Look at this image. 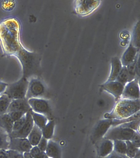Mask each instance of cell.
Instances as JSON below:
<instances>
[{
	"label": "cell",
	"instance_id": "6da1fadb",
	"mask_svg": "<svg viewBox=\"0 0 140 158\" xmlns=\"http://www.w3.org/2000/svg\"><path fill=\"white\" fill-rule=\"evenodd\" d=\"M21 26L15 18L0 22V43L4 54L14 56L23 47L20 40Z\"/></svg>",
	"mask_w": 140,
	"mask_h": 158
},
{
	"label": "cell",
	"instance_id": "7a4b0ae2",
	"mask_svg": "<svg viewBox=\"0 0 140 158\" xmlns=\"http://www.w3.org/2000/svg\"><path fill=\"white\" fill-rule=\"evenodd\" d=\"M21 64L23 71L22 77L28 79L38 73L40 69V59L38 53L29 51L22 47L14 55Z\"/></svg>",
	"mask_w": 140,
	"mask_h": 158
},
{
	"label": "cell",
	"instance_id": "3957f363",
	"mask_svg": "<svg viewBox=\"0 0 140 158\" xmlns=\"http://www.w3.org/2000/svg\"><path fill=\"white\" fill-rule=\"evenodd\" d=\"M140 110V99L131 100L121 99L109 113L104 115V118L121 119L131 117Z\"/></svg>",
	"mask_w": 140,
	"mask_h": 158
},
{
	"label": "cell",
	"instance_id": "277c9868",
	"mask_svg": "<svg viewBox=\"0 0 140 158\" xmlns=\"http://www.w3.org/2000/svg\"><path fill=\"white\" fill-rule=\"evenodd\" d=\"M29 84V80L22 77L16 82L8 85L3 94L12 100L25 98Z\"/></svg>",
	"mask_w": 140,
	"mask_h": 158
},
{
	"label": "cell",
	"instance_id": "5b68a950",
	"mask_svg": "<svg viewBox=\"0 0 140 158\" xmlns=\"http://www.w3.org/2000/svg\"><path fill=\"white\" fill-rule=\"evenodd\" d=\"M135 131L117 126L110 127L103 138L112 141L130 140Z\"/></svg>",
	"mask_w": 140,
	"mask_h": 158
},
{
	"label": "cell",
	"instance_id": "8992f818",
	"mask_svg": "<svg viewBox=\"0 0 140 158\" xmlns=\"http://www.w3.org/2000/svg\"><path fill=\"white\" fill-rule=\"evenodd\" d=\"M46 89L42 81L36 78H32L29 81L26 98H41L46 93Z\"/></svg>",
	"mask_w": 140,
	"mask_h": 158
},
{
	"label": "cell",
	"instance_id": "52a82bcc",
	"mask_svg": "<svg viewBox=\"0 0 140 158\" xmlns=\"http://www.w3.org/2000/svg\"><path fill=\"white\" fill-rule=\"evenodd\" d=\"M138 80L136 77L125 85L121 99L131 100L140 99V91Z\"/></svg>",
	"mask_w": 140,
	"mask_h": 158
},
{
	"label": "cell",
	"instance_id": "ba28073f",
	"mask_svg": "<svg viewBox=\"0 0 140 158\" xmlns=\"http://www.w3.org/2000/svg\"><path fill=\"white\" fill-rule=\"evenodd\" d=\"M113 119L110 118H104L101 120L97 123L94 127L92 132V140L94 143L103 138L109 128L112 127Z\"/></svg>",
	"mask_w": 140,
	"mask_h": 158
},
{
	"label": "cell",
	"instance_id": "9c48e42d",
	"mask_svg": "<svg viewBox=\"0 0 140 158\" xmlns=\"http://www.w3.org/2000/svg\"><path fill=\"white\" fill-rule=\"evenodd\" d=\"M28 102L34 112L44 115L46 117L50 115L51 110L48 101L42 98H31Z\"/></svg>",
	"mask_w": 140,
	"mask_h": 158
},
{
	"label": "cell",
	"instance_id": "30bf717a",
	"mask_svg": "<svg viewBox=\"0 0 140 158\" xmlns=\"http://www.w3.org/2000/svg\"><path fill=\"white\" fill-rule=\"evenodd\" d=\"M32 147L27 138H14L10 137L8 149L24 153L26 152H30Z\"/></svg>",
	"mask_w": 140,
	"mask_h": 158
},
{
	"label": "cell",
	"instance_id": "8fae6325",
	"mask_svg": "<svg viewBox=\"0 0 140 158\" xmlns=\"http://www.w3.org/2000/svg\"><path fill=\"white\" fill-rule=\"evenodd\" d=\"M101 89L107 91L115 97L118 102L121 99L125 86L116 81H106L100 85Z\"/></svg>",
	"mask_w": 140,
	"mask_h": 158
},
{
	"label": "cell",
	"instance_id": "7c38bea8",
	"mask_svg": "<svg viewBox=\"0 0 140 158\" xmlns=\"http://www.w3.org/2000/svg\"><path fill=\"white\" fill-rule=\"evenodd\" d=\"M31 111L26 113V121L25 124H24L22 128L18 131L12 132L9 135L10 138H27L28 135H29L30 132H31L34 125V121H33L32 117L31 116Z\"/></svg>",
	"mask_w": 140,
	"mask_h": 158
},
{
	"label": "cell",
	"instance_id": "4fadbf2b",
	"mask_svg": "<svg viewBox=\"0 0 140 158\" xmlns=\"http://www.w3.org/2000/svg\"><path fill=\"white\" fill-rule=\"evenodd\" d=\"M76 3V11L82 15H88L94 10L99 6L100 1H79Z\"/></svg>",
	"mask_w": 140,
	"mask_h": 158
},
{
	"label": "cell",
	"instance_id": "5bb4252c",
	"mask_svg": "<svg viewBox=\"0 0 140 158\" xmlns=\"http://www.w3.org/2000/svg\"><path fill=\"white\" fill-rule=\"evenodd\" d=\"M96 143L97 152L100 157L103 158L108 156L114 151L113 141L103 138Z\"/></svg>",
	"mask_w": 140,
	"mask_h": 158
},
{
	"label": "cell",
	"instance_id": "9a60e30c",
	"mask_svg": "<svg viewBox=\"0 0 140 158\" xmlns=\"http://www.w3.org/2000/svg\"><path fill=\"white\" fill-rule=\"evenodd\" d=\"M32 110L31 107L28 102V99L26 98H24L12 100L7 113L12 111H22L27 113Z\"/></svg>",
	"mask_w": 140,
	"mask_h": 158
},
{
	"label": "cell",
	"instance_id": "2e32d148",
	"mask_svg": "<svg viewBox=\"0 0 140 158\" xmlns=\"http://www.w3.org/2000/svg\"><path fill=\"white\" fill-rule=\"evenodd\" d=\"M139 52V49L130 44L123 54L120 61L122 66H126L132 62Z\"/></svg>",
	"mask_w": 140,
	"mask_h": 158
},
{
	"label": "cell",
	"instance_id": "e0dca14e",
	"mask_svg": "<svg viewBox=\"0 0 140 158\" xmlns=\"http://www.w3.org/2000/svg\"><path fill=\"white\" fill-rule=\"evenodd\" d=\"M122 67V64L120 59L117 57L113 58L111 60V72L107 81H115Z\"/></svg>",
	"mask_w": 140,
	"mask_h": 158
},
{
	"label": "cell",
	"instance_id": "ac0fdd59",
	"mask_svg": "<svg viewBox=\"0 0 140 158\" xmlns=\"http://www.w3.org/2000/svg\"><path fill=\"white\" fill-rule=\"evenodd\" d=\"M45 153L49 158H61V151L59 146L51 139L48 141Z\"/></svg>",
	"mask_w": 140,
	"mask_h": 158
},
{
	"label": "cell",
	"instance_id": "d6986e66",
	"mask_svg": "<svg viewBox=\"0 0 140 158\" xmlns=\"http://www.w3.org/2000/svg\"><path fill=\"white\" fill-rule=\"evenodd\" d=\"M138 55L137 54L134 60L126 66L129 75L128 82L134 80L137 76L139 77Z\"/></svg>",
	"mask_w": 140,
	"mask_h": 158
},
{
	"label": "cell",
	"instance_id": "ffe728a7",
	"mask_svg": "<svg viewBox=\"0 0 140 158\" xmlns=\"http://www.w3.org/2000/svg\"><path fill=\"white\" fill-rule=\"evenodd\" d=\"M14 122L8 113L0 115V127L9 135L13 132Z\"/></svg>",
	"mask_w": 140,
	"mask_h": 158
},
{
	"label": "cell",
	"instance_id": "44dd1931",
	"mask_svg": "<svg viewBox=\"0 0 140 158\" xmlns=\"http://www.w3.org/2000/svg\"><path fill=\"white\" fill-rule=\"evenodd\" d=\"M42 137L41 129L34 124L31 132L29 133L27 139L33 147L37 146Z\"/></svg>",
	"mask_w": 140,
	"mask_h": 158
},
{
	"label": "cell",
	"instance_id": "7402d4cb",
	"mask_svg": "<svg viewBox=\"0 0 140 158\" xmlns=\"http://www.w3.org/2000/svg\"><path fill=\"white\" fill-rule=\"evenodd\" d=\"M31 114L34 124L42 129L48 122L47 117L40 114L36 113L32 110Z\"/></svg>",
	"mask_w": 140,
	"mask_h": 158
},
{
	"label": "cell",
	"instance_id": "603a6c76",
	"mask_svg": "<svg viewBox=\"0 0 140 158\" xmlns=\"http://www.w3.org/2000/svg\"><path fill=\"white\" fill-rule=\"evenodd\" d=\"M55 126V123L54 120H51L48 121L47 124L41 129L42 136L48 140L51 139L53 136Z\"/></svg>",
	"mask_w": 140,
	"mask_h": 158
},
{
	"label": "cell",
	"instance_id": "cb8c5ba5",
	"mask_svg": "<svg viewBox=\"0 0 140 158\" xmlns=\"http://www.w3.org/2000/svg\"><path fill=\"white\" fill-rule=\"evenodd\" d=\"M12 100L7 95L2 94L0 96V115L7 113Z\"/></svg>",
	"mask_w": 140,
	"mask_h": 158
},
{
	"label": "cell",
	"instance_id": "d4e9b609",
	"mask_svg": "<svg viewBox=\"0 0 140 158\" xmlns=\"http://www.w3.org/2000/svg\"><path fill=\"white\" fill-rule=\"evenodd\" d=\"M9 141V135L0 127V149L8 150Z\"/></svg>",
	"mask_w": 140,
	"mask_h": 158
},
{
	"label": "cell",
	"instance_id": "484cf974",
	"mask_svg": "<svg viewBox=\"0 0 140 158\" xmlns=\"http://www.w3.org/2000/svg\"><path fill=\"white\" fill-rule=\"evenodd\" d=\"M131 44L135 48H138V49L139 48L140 25L139 22L136 23V25L134 27Z\"/></svg>",
	"mask_w": 140,
	"mask_h": 158
},
{
	"label": "cell",
	"instance_id": "4316f807",
	"mask_svg": "<svg viewBox=\"0 0 140 158\" xmlns=\"http://www.w3.org/2000/svg\"><path fill=\"white\" fill-rule=\"evenodd\" d=\"M140 111H138L135 114L133 115L131 117L128 118H123L121 119H113L112 127H115L120 125L123 123H127L131 121L136 120L140 119Z\"/></svg>",
	"mask_w": 140,
	"mask_h": 158
},
{
	"label": "cell",
	"instance_id": "83f0119b",
	"mask_svg": "<svg viewBox=\"0 0 140 158\" xmlns=\"http://www.w3.org/2000/svg\"><path fill=\"white\" fill-rule=\"evenodd\" d=\"M114 151L118 154L126 155V144L125 141L115 140L113 141Z\"/></svg>",
	"mask_w": 140,
	"mask_h": 158
},
{
	"label": "cell",
	"instance_id": "f1b7e54d",
	"mask_svg": "<svg viewBox=\"0 0 140 158\" xmlns=\"http://www.w3.org/2000/svg\"><path fill=\"white\" fill-rule=\"evenodd\" d=\"M128 80L129 75L126 67L122 66V69L115 81L125 86L128 82Z\"/></svg>",
	"mask_w": 140,
	"mask_h": 158
},
{
	"label": "cell",
	"instance_id": "f546056e",
	"mask_svg": "<svg viewBox=\"0 0 140 158\" xmlns=\"http://www.w3.org/2000/svg\"><path fill=\"white\" fill-rule=\"evenodd\" d=\"M125 142L126 144V155L129 158H134L138 152L139 151L140 148L134 145L130 140Z\"/></svg>",
	"mask_w": 140,
	"mask_h": 158
},
{
	"label": "cell",
	"instance_id": "4dcf8cb0",
	"mask_svg": "<svg viewBox=\"0 0 140 158\" xmlns=\"http://www.w3.org/2000/svg\"><path fill=\"white\" fill-rule=\"evenodd\" d=\"M140 119H139L131 121V122H127V123H123V124L118 126L124 127V128H130V129L134 131L140 132Z\"/></svg>",
	"mask_w": 140,
	"mask_h": 158
},
{
	"label": "cell",
	"instance_id": "1f68e13d",
	"mask_svg": "<svg viewBox=\"0 0 140 158\" xmlns=\"http://www.w3.org/2000/svg\"><path fill=\"white\" fill-rule=\"evenodd\" d=\"M26 119V114L20 119L14 122V124H13V132H17L20 130L25 124Z\"/></svg>",
	"mask_w": 140,
	"mask_h": 158
},
{
	"label": "cell",
	"instance_id": "d6a6232c",
	"mask_svg": "<svg viewBox=\"0 0 140 158\" xmlns=\"http://www.w3.org/2000/svg\"><path fill=\"white\" fill-rule=\"evenodd\" d=\"M8 113L14 122L20 119L26 114L25 112L19 111H12Z\"/></svg>",
	"mask_w": 140,
	"mask_h": 158
},
{
	"label": "cell",
	"instance_id": "836d02e7",
	"mask_svg": "<svg viewBox=\"0 0 140 158\" xmlns=\"http://www.w3.org/2000/svg\"><path fill=\"white\" fill-rule=\"evenodd\" d=\"M130 141L137 148H140V132L135 131L130 140Z\"/></svg>",
	"mask_w": 140,
	"mask_h": 158
},
{
	"label": "cell",
	"instance_id": "e575fe53",
	"mask_svg": "<svg viewBox=\"0 0 140 158\" xmlns=\"http://www.w3.org/2000/svg\"><path fill=\"white\" fill-rule=\"evenodd\" d=\"M48 141L49 140L43 136L40 139V142H39L38 144L37 145V146L41 152H45L46 151Z\"/></svg>",
	"mask_w": 140,
	"mask_h": 158
},
{
	"label": "cell",
	"instance_id": "d590c367",
	"mask_svg": "<svg viewBox=\"0 0 140 158\" xmlns=\"http://www.w3.org/2000/svg\"><path fill=\"white\" fill-rule=\"evenodd\" d=\"M9 158H24L23 153L16 151L8 149L7 150Z\"/></svg>",
	"mask_w": 140,
	"mask_h": 158
},
{
	"label": "cell",
	"instance_id": "8d00e7d4",
	"mask_svg": "<svg viewBox=\"0 0 140 158\" xmlns=\"http://www.w3.org/2000/svg\"><path fill=\"white\" fill-rule=\"evenodd\" d=\"M103 158H129L126 155L118 154L113 151L108 156Z\"/></svg>",
	"mask_w": 140,
	"mask_h": 158
},
{
	"label": "cell",
	"instance_id": "74e56055",
	"mask_svg": "<svg viewBox=\"0 0 140 158\" xmlns=\"http://www.w3.org/2000/svg\"><path fill=\"white\" fill-rule=\"evenodd\" d=\"M29 152H30L32 156L34 158L38 155L41 151L38 148L37 146H35L33 147Z\"/></svg>",
	"mask_w": 140,
	"mask_h": 158
},
{
	"label": "cell",
	"instance_id": "f35d334b",
	"mask_svg": "<svg viewBox=\"0 0 140 158\" xmlns=\"http://www.w3.org/2000/svg\"><path fill=\"white\" fill-rule=\"evenodd\" d=\"M8 86V84L2 82V81H0V95L3 94Z\"/></svg>",
	"mask_w": 140,
	"mask_h": 158
},
{
	"label": "cell",
	"instance_id": "ab89813d",
	"mask_svg": "<svg viewBox=\"0 0 140 158\" xmlns=\"http://www.w3.org/2000/svg\"><path fill=\"white\" fill-rule=\"evenodd\" d=\"M0 158H9L7 150L0 149Z\"/></svg>",
	"mask_w": 140,
	"mask_h": 158
},
{
	"label": "cell",
	"instance_id": "60d3db41",
	"mask_svg": "<svg viewBox=\"0 0 140 158\" xmlns=\"http://www.w3.org/2000/svg\"><path fill=\"white\" fill-rule=\"evenodd\" d=\"M34 158H49L45 152H41L37 156Z\"/></svg>",
	"mask_w": 140,
	"mask_h": 158
},
{
	"label": "cell",
	"instance_id": "b9f144b4",
	"mask_svg": "<svg viewBox=\"0 0 140 158\" xmlns=\"http://www.w3.org/2000/svg\"><path fill=\"white\" fill-rule=\"evenodd\" d=\"M23 156H24V158H34L29 152H26L23 153Z\"/></svg>",
	"mask_w": 140,
	"mask_h": 158
},
{
	"label": "cell",
	"instance_id": "7bdbcfd3",
	"mask_svg": "<svg viewBox=\"0 0 140 158\" xmlns=\"http://www.w3.org/2000/svg\"><path fill=\"white\" fill-rule=\"evenodd\" d=\"M134 158H140V150L138 152V153L136 154Z\"/></svg>",
	"mask_w": 140,
	"mask_h": 158
},
{
	"label": "cell",
	"instance_id": "ee69618b",
	"mask_svg": "<svg viewBox=\"0 0 140 158\" xmlns=\"http://www.w3.org/2000/svg\"><path fill=\"white\" fill-rule=\"evenodd\" d=\"M0 96H1V95H0Z\"/></svg>",
	"mask_w": 140,
	"mask_h": 158
}]
</instances>
